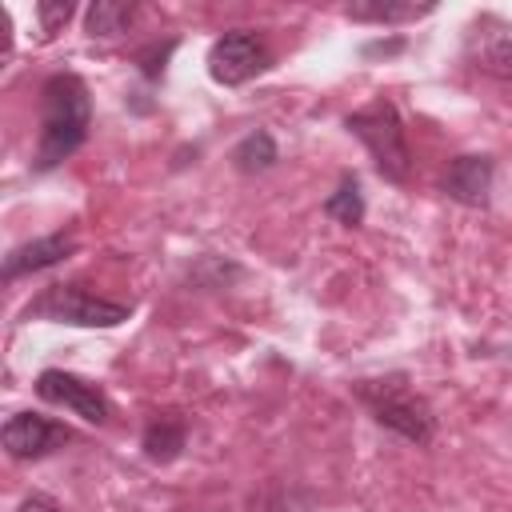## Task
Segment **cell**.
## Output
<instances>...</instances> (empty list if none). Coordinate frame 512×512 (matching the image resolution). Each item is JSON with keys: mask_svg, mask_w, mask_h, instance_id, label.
Here are the masks:
<instances>
[{"mask_svg": "<svg viewBox=\"0 0 512 512\" xmlns=\"http://www.w3.org/2000/svg\"><path fill=\"white\" fill-rule=\"evenodd\" d=\"M88 128H92L88 84L76 72H52L40 88V132H36L32 168L36 172L60 168L68 156L84 148Z\"/></svg>", "mask_w": 512, "mask_h": 512, "instance_id": "1", "label": "cell"}, {"mask_svg": "<svg viewBox=\"0 0 512 512\" xmlns=\"http://www.w3.org/2000/svg\"><path fill=\"white\" fill-rule=\"evenodd\" d=\"M272 64V48L252 28H228L208 48V76L224 88H240Z\"/></svg>", "mask_w": 512, "mask_h": 512, "instance_id": "5", "label": "cell"}, {"mask_svg": "<svg viewBox=\"0 0 512 512\" xmlns=\"http://www.w3.org/2000/svg\"><path fill=\"white\" fill-rule=\"evenodd\" d=\"M132 20H136V4H128V0H96L84 12V28L92 40H112V36L128 32Z\"/></svg>", "mask_w": 512, "mask_h": 512, "instance_id": "14", "label": "cell"}, {"mask_svg": "<svg viewBox=\"0 0 512 512\" xmlns=\"http://www.w3.org/2000/svg\"><path fill=\"white\" fill-rule=\"evenodd\" d=\"M492 176H496V164L492 156H456L444 176H440V188L448 200L464 204V208H484L492 200Z\"/></svg>", "mask_w": 512, "mask_h": 512, "instance_id": "9", "label": "cell"}, {"mask_svg": "<svg viewBox=\"0 0 512 512\" xmlns=\"http://www.w3.org/2000/svg\"><path fill=\"white\" fill-rule=\"evenodd\" d=\"M324 216H332L344 228H360L364 224V192H360V180L352 172H344L336 192L324 200Z\"/></svg>", "mask_w": 512, "mask_h": 512, "instance_id": "15", "label": "cell"}, {"mask_svg": "<svg viewBox=\"0 0 512 512\" xmlns=\"http://www.w3.org/2000/svg\"><path fill=\"white\" fill-rule=\"evenodd\" d=\"M72 252H76V236L72 232H48V236L24 240L4 256V284L20 280V276H32V272H44V268H56Z\"/></svg>", "mask_w": 512, "mask_h": 512, "instance_id": "10", "label": "cell"}, {"mask_svg": "<svg viewBox=\"0 0 512 512\" xmlns=\"http://www.w3.org/2000/svg\"><path fill=\"white\" fill-rule=\"evenodd\" d=\"M464 60L476 72L512 84V20L476 16L464 32Z\"/></svg>", "mask_w": 512, "mask_h": 512, "instance_id": "7", "label": "cell"}, {"mask_svg": "<svg viewBox=\"0 0 512 512\" xmlns=\"http://www.w3.org/2000/svg\"><path fill=\"white\" fill-rule=\"evenodd\" d=\"M16 512H64V508H60L52 496L32 492V496H24V500H20V508H16Z\"/></svg>", "mask_w": 512, "mask_h": 512, "instance_id": "18", "label": "cell"}, {"mask_svg": "<svg viewBox=\"0 0 512 512\" xmlns=\"http://www.w3.org/2000/svg\"><path fill=\"white\" fill-rule=\"evenodd\" d=\"M176 52V40H164V44H148V48H140L136 52V64H140V72L148 76V80H160L164 76V68H168V56Z\"/></svg>", "mask_w": 512, "mask_h": 512, "instance_id": "17", "label": "cell"}, {"mask_svg": "<svg viewBox=\"0 0 512 512\" xmlns=\"http://www.w3.org/2000/svg\"><path fill=\"white\" fill-rule=\"evenodd\" d=\"M36 396L52 408H68L72 416H80L84 424H96V428L108 424V416H112L104 388L76 376V372H64V368H44L36 376Z\"/></svg>", "mask_w": 512, "mask_h": 512, "instance_id": "6", "label": "cell"}, {"mask_svg": "<svg viewBox=\"0 0 512 512\" xmlns=\"http://www.w3.org/2000/svg\"><path fill=\"white\" fill-rule=\"evenodd\" d=\"M72 16H76V4H72V0H40V4H36V20H40L44 40H52Z\"/></svg>", "mask_w": 512, "mask_h": 512, "instance_id": "16", "label": "cell"}, {"mask_svg": "<svg viewBox=\"0 0 512 512\" xmlns=\"http://www.w3.org/2000/svg\"><path fill=\"white\" fill-rule=\"evenodd\" d=\"M352 396L368 408V416L380 428H388L392 436H400L416 448L436 436V416L404 372H388V376H376V380H356Z\"/></svg>", "mask_w": 512, "mask_h": 512, "instance_id": "2", "label": "cell"}, {"mask_svg": "<svg viewBox=\"0 0 512 512\" xmlns=\"http://www.w3.org/2000/svg\"><path fill=\"white\" fill-rule=\"evenodd\" d=\"M276 160H280V148H276V140H272V132H268V128H252V132H248V136H240V140H236V148H232V168H236L240 176L268 172Z\"/></svg>", "mask_w": 512, "mask_h": 512, "instance_id": "13", "label": "cell"}, {"mask_svg": "<svg viewBox=\"0 0 512 512\" xmlns=\"http://www.w3.org/2000/svg\"><path fill=\"white\" fill-rule=\"evenodd\" d=\"M432 12H436L432 0H424V4H416V0H352V4H344V16H348V20H356V24H376V28L412 24V20L432 16Z\"/></svg>", "mask_w": 512, "mask_h": 512, "instance_id": "12", "label": "cell"}, {"mask_svg": "<svg viewBox=\"0 0 512 512\" xmlns=\"http://www.w3.org/2000/svg\"><path fill=\"white\" fill-rule=\"evenodd\" d=\"M132 304L124 300H108L100 292H92L88 284H48L32 304L28 316L52 320V324H72V328H120L128 320Z\"/></svg>", "mask_w": 512, "mask_h": 512, "instance_id": "4", "label": "cell"}, {"mask_svg": "<svg viewBox=\"0 0 512 512\" xmlns=\"http://www.w3.org/2000/svg\"><path fill=\"white\" fill-rule=\"evenodd\" d=\"M188 444V420L180 412H156L148 424H144V436H140V448L152 464H172Z\"/></svg>", "mask_w": 512, "mask_h": 512, "instance_id": "11", "label": "cell"}, {"mask_svg": "<svg viewBox=\"0 0 512 512\" xmlns=\"http://www.w3.org/2000/svg\"><path fill=\"white\" fill-rule=\"evenodd\" d=\"M344 128L368 148L376 172L388 184H404L412 172V148H408V128L400 120V108L388 96H376L372 104L356 108L344 116Z\"/></svg>", "mask_w": 512, "mask_h": 512, "instance_id": "3", "label": "cell"}, {"mask_svg": "<svg viewBox=\"0 0 512 512\" xmlns=\"http://www.w3.org/2000/svg\"><path fill=\"white\" fill-rule=\"evenodd\" d=\"M68 440H72V432L64 424L40 416V412H12L0 428V444L12 460H40Z\"/></svg>", "mask_w": 512, "mask_h": 512, "instance_id": "8", "label": "cell"}]
</instances>
